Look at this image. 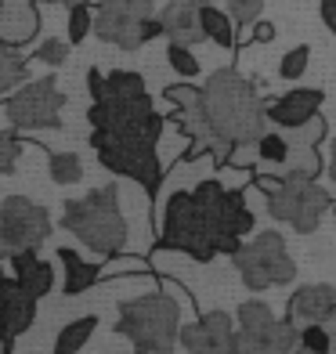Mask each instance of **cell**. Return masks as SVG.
<instances>
[{"label": "cell", "instance_id": "6da1fadb", "mask_svg": "<svg viewBox=\"0 0 336 354\" xmlns=\"http://www.w3.org/2000/svg\"><path fill=\"white\" fill-rule=\"evenodd\" d=\"M159 246L188 253L192 261H214L235 253L253 228L243 188H228L217 177H203L192 188H170L156 206Z\"/></svg>", "mask_w": 336, "mask_h": 354}, {"label": "cell", "instance_id": "7a4b0ae2", "mask_svg": "<svg viewBox=\"0 0 336 354\" xmlns=\"http://www.w3.org/2000/svg\"><path fill=\"white\" fill-rule=\"evenodd\" d=\"M91 120V145L98 163L120 177H131L145 192L159 188L163 177V159H159V141L170 120H163L152 109L149 91L145 94H102L87 109Z\"/></svg>", "mask_w": 336, "mask_h": 354}, {"label": "cell", "instance_id": "3957f363", "mask_svg": "<svg viewBox=\"0 0 336 354\" xmlns=\"http://www.w3.org/2000/svg\"><path fill=\"white\" fill-rule=\"evenodd\" d=\"M203 98H206V116H210L214 134L221 141L217 167H228L235 145L253 141L268 127L264 98L257 94V84L246 80L243 73H235V69L214 73L203 84Z\"/></svg>", "mask_w": 336, "mask_h": 354}, {"label": "cell", "instance_id": "277c9868", "mask_svg": "<svg viewBox=\"0 0 336 354\" xmlns=\"http://www.w3.org/2000/svg\"><path fill=\"white\" fill-rule=\"evenodd\" d=\"M326 138V120L318 116L300 131H282V127H264V131L232 149L228 167L232 170H261V174H275V177H318L322 174V152L318 145Z\"/></svg>", "mask_w": 336, "mask_h": 354}, {"label": "cell", "instance_id": "5b68a950", "mask_svg": "<svg viewBox=\"0 0 336 354\" xmlns=\"http://www.w3.org/2000/svg\"><path fill=\"white\" fill-rule=\"evenodd\" d=\"M192 308V297L181 286H163L131 304H123L116 333L127 336L141 354H174L181 344V311Z\"/></svg>", "mask_w": 336, "mask_h": 354}, {"label": "cell", "instance_id": "8992f818", "mask_svg": "<svg viewBox=\"0 0 336 354\" xmlns=\"http://www.w3.org/2000/svg\"><path fill=\"white\" fill-rule=\"evenodd\" d=\"M62 228L73 232L102 261L127 250V221L120 214V185H105L84 199H66Z\"/></svg>", "mask_w": 336, "mask_h": 354}, {"label": "cell", "instance_id": "52a82bcc", "mask_svg": "<svg viewBox=\"0 0 336 354\" xmlns=\"http://www.w3.org/2000/svg\"><path fill=\"white\" fill-rule=\"evenodd\" d=\"M253 188L264 192L268 214L282 224H290L300 235L318 232L322 217L333 210V196L315 181V177H304V174H290V177L257 174L253 177Z\"/></svg>", "mask_w": 336, "mask_h": 354}, {"label": "cell", "instance_id": "ba28073f", "mask_svg": "<svg viewBox=\"0 0 336 354\" xmlns=\"http://www.w3.org/2000/svg\"><path fill=\"white\" fill-rule=\"evenodd\" d=\"M94 37L116 44L120 51H138L163 33V19L156 15V0H98L94 4Z\"/></svg>", "mask_w": 336, "mask_h": 354}, {"label": "cell", "instance_id": "9c48e42d", "mask_svg": "<svg viewBox=\"0 0 336 354\" xmlns=\"http://www.w3.org/2000/svg\"><path fill=\"white\" fill-rule=\"evenodd\" d=\"M232 264L250 289H271L297 279V264L279 232H261L232 253Z\"/></svg>", "mask_w": 336, "mask_h": 354}, {"label": "cell", "instance_id": "30bf717a", "mask_svg": "<svg viewBox=\"0 0 336 354\" xmlns=\"http://www.w3.org/2000/svg\"><path fill=\"white\" fill-rule=\"evenodd\" d=\"M62 109H66V94L58 91L51 76L29 80L26 87L4 98V116L15 131H58Z\"/></svg>", "mask_w": 336, "mask_h": 354}, {"label": "cell", "instance_id": "8fae6325", "mask_svg": "<svg viewBox=\"0 0 336 354\" xmlns=\"http://www.w3.org/2000/svg\"><path fill=\"white\" fill-rule=\"evenodd\" d=\"M51 235V214L40 203L26 196H8L0 206V243L4 253H26L40 250Z\"/></svg>", "mask_w": 336, "mask_h": 354}, {"label": "cell", "instance_id": "7c38bea8", "mask_svg": "<svg viewBox=\"0 0 336 354\" xmlns=\"http://www.w3.org/2000/svg\"><path fill=\"white\" fill-rule=\"evenodd\" d=\"M181 347L188 354H239V322L228 311H206L181 329Z\"/></svg>", "mask_w": 336, "mask_h": 354}, {"label": "cell", "instance_id": "4fadbf2b", "mask_svg": "<svg viewBox=\"0 0 336 354\" xmlns=\"http://www.w3.org/2000/svg\"><path fill=\"white\" fill-rule=\"evenodd\" d=\"M322 102L326 91L322 87H293L279 94V98H264V112L271 127H282V131H300L311 120L322 116Z\"/></svg>", "mask_w": 336, "mask_h": 354}, {"label": "cell", "instance_id": "5bb4252c", "mask_svg": "<svg viewBox=\"0 0 336 354\" xmlns=\"http://www.w3.org/2000/svg\"><path fill=\"white\" fill-rule=\"evenodd\" d=\"M37 318V297L22 289L15 275H4V354H11L15 340L33 326Z\"/></svg>", "mask_w": 336, "mask_h": 354}, {"label": "cell", "instance_id": "9a60e30c", "mask_svg": "<svg viewBox=\"0 0 336 354\" xmlns=\"http://www.w3.org/2000/svg\"><path fill=\"white\" fill-rule=\"evenodd\" d=\"M336 311V289L318 282V286H300L297 293L286 304V318L293 322L297 329L304 326H315V322H326Z\"/></svg>", "mask_w": 336, "mask_h": 354}, {"label": "cell", "instance_id": "2e32d148", "mask_svg": "<svg viewBox=\"0 0 336 354\" xmlns=\"http://www.w3.org/2000/svg\"><path fill=\"white\" fill-rule=\"evenodd\" d=\"M37 33H40L37 0H0V40L8 47H22L37 40Z\"/></svg>", "mask_w": 336, "mask_h": 354}, {"label": "cell", "instance_id": "e0dca14e", "mask_svg": "<svg viewBox=\"0 0 336 354\" xmlns=\"http://www.w3.org/2000/svg\"><path fill=\"white\" fill-rule=\"evenodd\" d=\"M235 322H239V354H257V347L268 340V333L279 326L275 311H271L264 300L239 304Z\"/></svg>", "mask_w": 336, "mask_h": 354}, {"label": "cell", "instance_id": "ac0fdd59", "mask_svg": "<svg viewBox=\"0 0 336 354\" xmlns=\"http://www.w3.org/2000/svg\"><path fill=\"white\" fill-rule=\"evenodd\" d=\"M159 19H163V33L170 44H199L206 37V29L199 22V0H167L163 11H159Z\"/></svg>", "mask_w": 336, "mask_h": 354}, {"label": "cell", "instance_id": "d6986e66", "mask_svg": "<svg viewBox=\"0 0 336 354\" xmlns=\"http://www.w3.org/2000/svg\"><path fill=\"white\" fill-rule=\"evenodd\" d=\"M8 268H11V275L22 282V289H29L37 300L47 297L55 289V268L40 261L37 250H26V253H8Z\"/></svg>", "mask_w": 336, "mask_h": 354}, {"label": "cell", "instance_id": "ffe728a7", "mask_svg": "<svg viewBox=\"0 0 336 354\" xmlns=\"http://www.w3.org/2000/svg\"><path fill=\"white\" fill-rule=\"evenodd\" d=\"M58 261L62 268H66V279H62V293L66 297H80V293H87L91 286H98L105 279V264H87L84 257H80L76 250L69 246H58Z\"/></svg>", "mask_w": 336, "mask_h": 354}, {"label": "cell", "instance_id": "44dd1931", "mask_svg": "<svg viewBox=\"0 0 336 354\" xmlns=\"http://www.w3.org/2000/svg\"><path fill=\"white\" fill-rule=\"evenodd\" d=\"M199 22H203V29H206V40H214L217 47H224V51L235 55L239 47H243L232 11H221V8H214V4H199Z\"/></svg>", "mask_w": 336, "mask_h": 354}, {"label": "cell", "instance_id": "7402d4cb", "mask_svg": "<svg viewBox=\"0 0 336 354\" xmlns=\"http://www.w3.org/2000/svg\"><path fill=\"white\" fill-rule=\"evenodd\" d=\"M94 329H98V315H80L73 322H66V326L58 329L55 336V354H80L87 347V340L94 336Z\"/></svg>", "mask_w": 336, "mask_h": 354}, {"label": "cell", "instance_id": "603a6c76", "mask_svg": "<svg viewBox=\"0 0 336 354\" xmlns=\"http://www.w3.org/2000/svg\"><path fill=\"white\" fill-rule=\"evenodd\" d=\"M29 84V58L19 51V47H8L0 51V94H15L19 87Z\"/></svg>", "mask_w": 336, "mask_h": 354}, {"label": "cell", "instance_id": "cb8c5ba5", "mask_svg": "<svg viewBox=\"0 0 336 354\" xmlns=\"http://www.w3.org/2000/svg\"><path fill=\"white\" fill-rule=\"evenodd\" d=\"M257 354H304V336L290 318H282L279 326L268 333V340L257 347Z\"/></svg>", "mask_w": 336, "mask_h": 354}, {"label": "cell", "instance_id": "d4e9b609", "mask_svg": "<svg viewBox=\"0 0 336 354\" xmlns=\"http://www.w3.org/2000/svg\"><path fill=\"white\" fill-rule=\"evenodd\" d=\"M47 174L58 188H69L84 181V159L76 152H47Z\"/></svg>", "mask_w": 336, "mask_h": 354}, {"label": "cell", "instance_id": "484cf974", "mask_svg": "<svg viewBox=\"0 0 336 354\" xmlns=\"http://www.w3.org/2000/svg\"><path fill=\"white\" fill-rule=\"evenodd\" d=\"M167 66L178 73V76H185V80H196L199 69H203L196 51H192L188 44H167Z\"/></svg>", "mask_w": 336, "mask_h": 354}, {"label": "cell", "instance_id": "4316f807", "mask_svg": "<svg viewBox=\"0 0 336 354\" xmlns=\"http://www.w3.org/2000/svg\"><path fill=\"white\" fill-rule=\"evenodd\" d=\"M308 66H311V47L308 44H297V47H290V51L282 55L279 76L282 80H300L304 73H308Z\"/></svg>", "mask_w": 336, "mask_h": 354}, {"label": "cell", "instance_id": "83f0119b", "mask_svg": "<svg viewBox=\"0 0 336 354\" xmlns=\"http://www.w3.org/2000/svg\"><path fill=\"white\" fill-rule=\"evenodd\" d=\"M87 33H94V8H91V0H87V4L69 8V44H84Z\"/></svg>", "mask_w": 336, "mask_h": 354}, {"label": "cell", "instance_id": "f1b7e54d", "mask_svg": "<svg viewBox=\"0 0 336 354\" xmlns=\"http://www.w3.org/2000/svg\"><path fill=\"white\" fill-rule=\"evenodd\" d=\"M69 47H73L69 40H58V37H55V40H44L29 58L44 62V66H66V62H69Z\"/></svg>", "mask_w": 336, "mask_h": 354}, {"label": "cell", "instance_id": "f546056e", "mask_svg": "<svg viewBox=\"0 0 336 354\" xmlns=\"http://www.w3.org/2000/svg\"><path fill=\"white\" fill-rule=\"evenodd\" d=\"M228 11H232L235 26H253L264 11V0H228Z\"/></svg>", "mask_w": 336, "mask_h": 354}, {"label": "cell", "instance_id": "4dcf8cb0", "mask_svg": "<svg viewBox=\"0 0 336 354\" xmlns=\"http://www.w3.org/2000/svg\"><path fill=\"white\" fill-rule=\"evenodd\" d=\"M15 163H19V134H15V127H8L0 134V170L15 174Z\"/></svg>", "mask_w": 336, "mask_h": 354}, {"label": "cell", "instance_id": "1f68e13d", "mask_svg": "<svg viewBox=\"0 0 336 354\" xmlns=\"http://www.w3.org/2000/svg\"><path fill=\"white\" fill-rule=\"evenodd\" d=\"M275 37H279V29L271 26V22H264V19H257V22H253V29H250V40L253 44H271Z\"/></svg>", "mask_w": 336, "mask_h": 354}, {"label": "cell", "instance_id": "d6a6232c", "mask_svg": "<svg viewBox=\"0 0 336 354\" xmlns=\"http://www.w3.org/2000/svg\"><path fill=\"white\" fill-rule=\"evenodd\" d=\"M318 11H322V22H326V29L336 37V0H318Z\"/></svg>", "mask_w": 336, "mask_h": 354}, {"label": "cell", "instance_id": "836d02e7", "mask_svg": "<svg viewBox=\"0 0 336 354\" xmlns=\"http://www.w3.org/2000/svg\"><path fill=\"white\" fill-rule=\"evenodd\" d=\"M40 4H62V8H76V4H87V0H40Z\"/></svg>", "mask_w": 336, "mask_h": 354}, {"label": "cell", "instance_id": "e575fe53", "mask_svg": "<svg viewBox=\"0 0 336 354\" xmlns=\"http://www.w3.org/2000/svg\"><path fill=\"white\" fill-rule=\"evenodd\" d=\"M329 174H333V181H336V138H333V149H329Z\"/></svg>", "mask_w": 336, "mask_h": 354}, {"label": "cell", "instance_id": "d590c367", "mask_svg": "<svg viewBox=\"0 0 336 354\" xmlns=\"http://www.w3.org/2000/svg\"><path fill=\"white\" fill-rule=\"evenodd\" d=\"M333 214H336V203H333Z\"/></svg>", "mask_w": 336, "mask_h": 354}, {"label": "cell", "instance_id": "8d00e7d4", "mask_svg": "<svg viewBox=\"0 0 336 354\" xmlns=\"http://www.w3.org/2000/svg\"><path fill=\"white\" fill-rule=\"evenodd\" d=\"M138 354H141V351H138Z\"/></svg>", "mask_w": 336, "mask_h": 354}]
</instances>
